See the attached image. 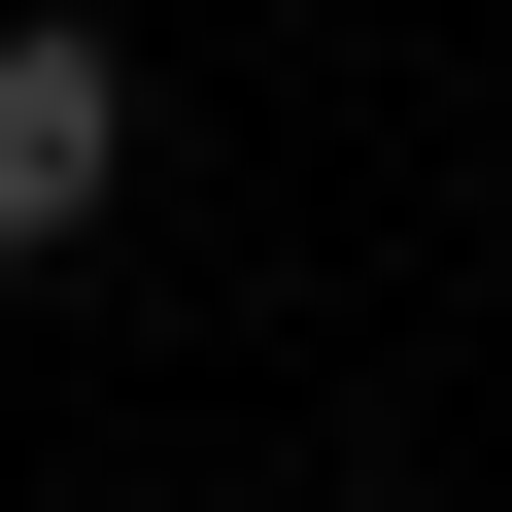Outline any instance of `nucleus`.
Wrapping results in <instances>:
<instances>
[{
    "label": "nucleus",
    "instance_id": "f257e3e1",
    "mask_svg": "<svg viewBox=\"0 0 512 512\" xmlns=\"http://www.w3.org/2000/svg\"><path fill=\"white\" fill-rule=\"evenodd\" d=\"M103 205H137V35H69V0H0V274H69Z\"/></svg>",
    "mask_w": 512,
    "mask_h": 512
}]
</instances>
